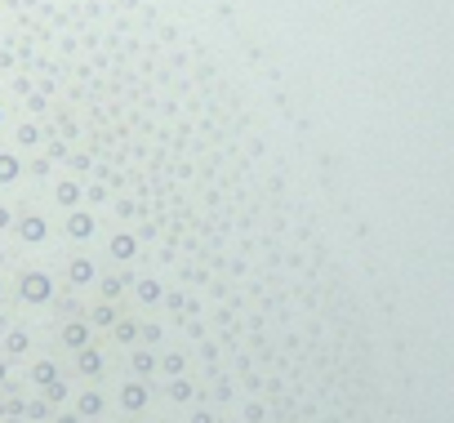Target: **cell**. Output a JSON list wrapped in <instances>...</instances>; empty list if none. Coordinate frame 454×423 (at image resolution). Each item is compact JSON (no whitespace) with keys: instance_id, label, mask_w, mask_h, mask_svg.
Masks as SVG:
<instances>
[{"instance_id":"obj_1","label":"cell","mask_w":454,"mask_h":423,"mask_svg":"<svg viewBox=\"0 0 454 423\" xmlns=\"http://www.w3.org/2000/svg\"><path fill=\"white\" fill-rule=\"evenodd\" d=\"M50 294H54V281L45 276V272H27L23 276V299L27 303H50Z\"/></svg>"},{"instance_id":"obj_2","label":"cell","mask_w":454,"mask_h":423,"mask_svg":"<svg viewBox=\"0 0 454 423\" xmlns=\"http://www.w3.org/2000/svg\"><path fill=\"white\" fill-rule=\"evenodd\" d=\"M67 232H72L76 241H85V237L94 232V219H89V214H80V210H72V219H67Z\"/></svg>"},{"instance_id":"obj_3","label":"cell","mask_w":454,"mask_h":423,"mask_svg":"<svg viewBox=\"0 0 454 423\" xmlns=\"http://www.w3.org/2000/svg\"><path fill=\"white\" fill-rule=\"evenodd\" d=\"M120 401H125V410H143L147 406V388L143 383H129V388L120 392Z\"/></svg>"},{"instance_id":"obj_4","label":"cell","mask_w":454,"mask_h":423,"mask_svg":"<svg viewBox=\"0 0 454 423\" xmlns=\"http://www.w3.org/2000/svg\"><path fill=\"white\" fill-rule=\"evenodd\" d=\"M18 232H23V241H45V232H50V228H45L41 214H32V219H23V228H18Z\"/></svg>"},{"instance_id":"obj_5","label":"cell","mask_w":454,"mask_h":423,"mask_svg":"<svg viewBox=\"0 0 454 423\" xmlns=\"http://www.w3.org/2000/svg\"><path fill=\"white\" fill-rule=\"evenodd\" d=\"M134 250H138L134 237H125V232H120V237H111V254H116V259H134Z\"/></svg>"},{"instance_id":"obj_6","label":"cell","mask_w":454,"mask_h":423,"mask_svg":"<svg viewBox=\"0 0 454 423\" xmlns=\"http://www.w3.org/2000/svg\"><path fill=\"white\" fill-rule=\"evenodd\" d=\"M85 338H89V330H85L80 321H76V325H67V330H63V343H67V347H85Z\"/></svg>"},{"instance_id":"obj_7","label":"cell","mask_w":454,"mask_h":423,"mask_svg":"<svg viewBox=\"0 0 454 423\" xmlns=\"http://www.w3.org/2000/svg\"><path fill=\"white\" fill-rule=\"evenodd\" d=\"M80 370H85V374H98V370H102V356L94 352V347H80Z\"/></svg>"},{"instance_id":"obj_8","label":"cell","mask_w":454,"mask_h":423,"mask_svg":"<svg viewBox=\"0 0 454 423\" xmlns=\"http://www.w3.org/2000/svg\"><path fill=\"white\" fill-rule=\"evenodd\" d=\"M32 379L41 383V388H50V383H58L54 379V361H36V370H32Z\"/></svg>"},{"instance_id":"obj_9","label":"cell","mask_w":454,"mask_h":423,"mask_svg":"<svg viewBox=\"0 0 454 423\" xmlns=\"http://www.w3.org/2000/svg\"><path fill=\"white\" fill-rule=\"evenodd\" d=\"M89 276H94V263H89V259H76V263H72V281H76V285H85Z\"/></svg>"},{"instance_id":"obj_10","label":"cell","mask_w":454,"mask_h":423,"mask_svg":"<svg viewBox=\"0 0 454 423\" xmlns=\"http://www.w3.org/2000/svg\"><path fill=\"white\" fill-rule=\"evenodd\" d=\"M18 178V156H0V183H14Z\"/></svg>"},{"instance_id":"obj_11","label":"cell","mask_w":454,"mask_h":423,"mask_svg":"<svg viewBox=\"0 0 454 423\" xmlns=\"http://www.w3.org/2000/svg\"><path fill=\"white\" fill-rule=\"evenodd\" d=\"M58 201H63V205L72 210V205L80 201V187H76V183H58Z\"/></svg>"},{"instance_id":"obj_12","label":"cell","mask_w":454,"mask_h":423,"mask_svg":"<svg viewBox=\"0 0 454 423\" xmlns=\"http://www.w3.org/2000/svg\"><path fill=\"white\" fill-rule=\"evenodd\" d=\"M98 410H102V397H98V392H85V397H80V415H98Z\"/></svg>"},{"instance_id":"obj_13","label":"cell","mask_w":454,"mask_h":423,"mask_svg":"<svg viewBox=\"0 0 454 423\" xmlns=\"http://www.w3.org/2000/svg\"><path fill=\"white\" fill-rule=\"evenodd\" d=\"M138 299H143V303H156V299H160V285H156V281H138Z\"/></svg>"},{"instance_id":"obj_14","label":"cell","mask_w":454,"mask_h":423,"mask_svg":"<svg viewBox=\"0 0 454 423\" xmlns=\"http://www.w3.org/2000/svg\"><path fill=\"white\" fill-rule=\"evenodd\" d=\"M169 397H174V401H187V397H192V383H187V379H174V388H169Z\"/></svg>"},{"instance_id":"obj_15","label":"cell","mask_w":454,"mask_h":423,"mask_svg":"<svg viewBox=\"0 0 454 423\" xmlns=\"http://www.w3.org/2000/svg\"><path fill=\"white\" fill-rule=\"evenodd\" d=\"M134 370H138V374L156 370V356H147V352H134Z\"/></svg>"},{"instance_id":"obj_16","label":"cell","mask_w":454,"mask_h":423,"mask_svg":"<svg viewBox=\"0 0 454 423\" xmlns=\"http://www.w3.org/2000/svg\"><path fill=\"white\" fill-rule=\"evenodd\" d=\"M94 321H98V325H111V321H116V307H107V303H102L98 312H94Z\"/></svg>"},{"instance_id":"obj_17","label":"cell","mask_w":454,"mask_h":423,"mask_svg":"<svg viewBox=\"0 0 454 423\" xmlns=\"http://www.w3.org/2000/svg\"><path fill=\"white\" fill-rule=\"evenodd\" d=\"M5 347H9V352H27V334H9Z\"/></svg>"},{"instance_id":"obj_18","label":"cell","mask_w":454,"mask_h":423,"mask_svg":"<svg viewBox=\"0 0 454 423\" xmlns=\"http://www.w3.org/2000/svg\"><path fill=\"white\" fill-rule=\"evenodd\" d=\"M134 334H138V330H134V325H129V321H120V325H116V338H120V343H129V338H134Z\"/></svg>"},{"instance_id":"obj_19","label":"cell","mask_w":454,"mask_h":423,"mask_svg":"<svg viewBox=\"0 0 454 423\" xmlns=\"http://www.w3.org/2000/svg\"><path fill=\"white\" fill-rule=\"evenodd\" d=\"M165 370L178 379V374H183V356H165Z\"/></svg>"},{"instance_id":"obj_20","label":"cell","mask_w":454,"mask_h":423,"mask_svg":"<svg viewBox=\"0 0 454 423\" xmlns=\"http://www.w3.org/2000/svg\"><path fill=\"white\" fill-rule=\"evenodd\" d=\"M36 138H41V134H36V125H23V129H18V143H36Z\"/></svg>"},{"instance_id":"obj_21","label":"cell","mask_w":454,"mask_h":423,"mask_svg":"<svg viewBox=\"0 0 454 423\" xmlns=\"http://www.w3.org/2000/svg\"><path fill=\"white\" fill-rule=\"evenodd\" d=\"M9 223H14V219H9V210H5V205H0V228H9Z\"/></svg>"},{"instance_id":"obj_22","label":"cell","mask_w":454,"mask_h":423,"mask_svg":"<svg viewBox=\"0 0 454 423\" xmlns=\"http://www.w3.org/2000/svg\"><path fill=\"white\" fill-rule=\"evenodd\" d=\"M192 423H214V419H210V415H205V410H201V415H196Z\"/></svg>"},{"instance_id":"obj_23","label":"cell","mask_w":454,"mask_h":423,"mask_svg":"<svg viewBox=\"0 0 454 423\" xmlns=\"http://www.w3.org/2000/svg\"><path fill=\"white\" fill-rule=\"evenodd\" d=\"M58 423H80V419H76V415H63V419H58Z\"/></svg>"},{"instance_id":"obj_24","label":"cell","mask_w":454,"mask_h":423,"mask_svg":"<svg viewBox=\"0 0 454 423\" xmlns=\"http://www.w3.org/2000/svg\"><path fill=\"white\" fill-rule=\"evenodd\" d=\"M0 379H5V361H0Z\"/></svg>"}]
</instances>
